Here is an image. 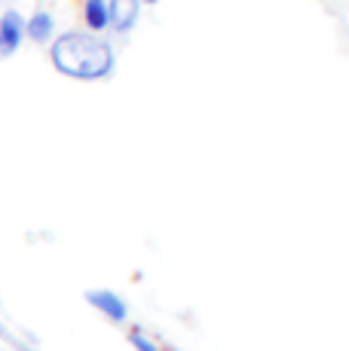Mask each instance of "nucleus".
I'll return each mask as SVG.
<instances>
[{
    "label": "nucleus",
    "instance_id": "nucleus-1",
    "mask_svg": "<svg viewBox=\"0 0 349 351\" xmlns=\"http://www.w3.org/2000/svg\"><path fill=\"white\" fill-rule=\"evenodd\" d=\"M49 56L58 73L71 80H86V83L111 77L117 64L113 46L92 31H65L62 37L52 40Z\"/></svg>",
    "mask_w": 349,
    "mask_h": 351
},
{
    "label": "nucleus",
    "instance_id": "nucleus-2",
    "mask_svg": "<svg viewBox=\"0 0 349 351\" xmlns=\"http://www.w3.org/2000/svg\"><path fill=\"white\" fill-rule=\"evenodd\" d=\"M86 302L113 324H123L126 318H129V306H126V300L120 293H113V290H107V287L86 290Z\"/></svg>",
    "mask_w": 349,
    "mask_h": 351
},
{
    "label": "nucleus",
    "instance_id": "nucleus-3",
    "mask_svg": "<svg viewBox=\"0 0 349 351\" xmlns=\"http://www.w3.org/2000/svg\"><path fill=\"white\" fill-rule=\"evenodd\" d=\"M141 0H107V28L117 34H129L138 25Z\"/></svg>",
    "mask_w": 349,
    "mask_h": 351
},
{
    "label": "nucleus",
    "instance_id": "nucleus-4",
    "mask_svg": "<svg viewBox=\"0 0 349 351\" xmlns=\"http://www.w3.org/2000/svg\"><path fill=\"white\" fill-rule=\"evenodd\" d=\"M25 40V19L22 12L16 10H6L0 16V58H10L12 52L22 46Z\"/></svg>",
    "mask_w": 349,
    "mask_h": 351
},
{
    "label": "nucleus",
    "instance_id": "nucleus-5",
    "mask_svg": "<svg viewBox=\"0 0 349 351\" xmlns=\"http://www.w3.org/2000/svg\"><path fill=\"white\" fill-rule=\"evenodd\" d=\"M52 34H56V19H52L46 10L34 12V16L25 22V37H31L34 43H49Z\"/></svg>",
    "mask_w": 349,
    "mask_h": 351
},
{
    "label": "nucleus",
    "instance_id": "nucleus-6",
    "mask_svg": "<svg viewBox=\"0 0 349 351\" xmlns=\"http://www.w3.org/2000/svg\"><path fill=\"white\" fill-rule=\"evenodd\" d=\"M83 16H86V28L92 34L104 31L107 28V0H86Z\"/></svg>",
    "mask_w": 349,
    "mask_h": 351
},
{
    "label": "nucleus",
    "instance_id": "nucleus-7",
    "mask_svg": "<svg viewBox=\"0 0 349 351\" xmlns=\"http://www.w3.org/2000/svg\"><path fill=\"white\" fill-rule=\"evenodd\" d=\"M129 342H132V348H135V351H159V342H153L150 336H144L141 330H132Z\"/></svg>",
    "mask_w": 349,
    "mask_h": 351
},
{
    "label": "nucleus",
    "instance_id": "nucleus-8",
    "mask_svg": "<svg viewBox=\"0 0 349 351\" xmlns=\"http://www.w3.org/2000/svg\"><path fill=\"white\" fill-rule=\"evenodd\" d=\"M141 3H159V0H141Z\"/></svg>",
    "mask_w": 349,
    "mask_h": 351
}]
</instances>
